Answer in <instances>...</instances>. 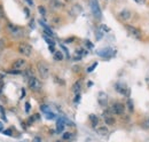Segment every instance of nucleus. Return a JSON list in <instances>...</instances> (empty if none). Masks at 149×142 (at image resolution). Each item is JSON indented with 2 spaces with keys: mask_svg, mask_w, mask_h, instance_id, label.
Segmentation results:
<instances>
[{
  "mask_svg": "<svg viewBox=\"0 0 149 142\" xmlns=\"http://www.w3.org/2000/svg\"><path fill=\"white\" fill-rule=\"evenodd\" d=\"M37 71L39 73V76H40V78H42V79H47L48 76H49V67H48V64L46 62H42V61L38 62Z\"/></svg>",
  "mask_w": 149,
  "mask_h": 142,
  "instance_id": "obj_1",
  "label": "nucleus"
},
{
  "mask_svg": "<svg viewBox=\"0 0 149 142\" xmlns=\"http://www.w3.org/2000/svg\"><path fill=\"white\" fill-rule=\"evenodd\" d=\"M28 84H29L30 89H32L33 92H39L41 89V83H40V80L38 78H36V77H33V76L29 78Z\"/></svg>",
  "mask_w": 149,
  "mask_h": 142,
  "instance_id": "obj_2",
  "label": "nucleus"
},
{
  "mask_svg": "<svg viewBox=\"0 0 149 142\" xmlns=\"http://www.w3.org/2000/svg\"><path fill=\"white\" fill-rule=\"evenodd\" d=\"M7 29H8V32L13 36V37H15V38H19V37L23 36V30H22L19 26H17V25L8 24Z\"/></svg>",
  "mask_w": 149,
  "mask_h": 142,
  "instance_id": "obj_3",
  "label": "nucleus"
},
{
  "mask_svg": "<svg viewBox=\"0 0 149 142\" xmlns=\"http://www.w3.org/2000/svg\"><path fill=\"white\" fill-rule=\"evenodd\" d=\"M90 3H91V9H92V13L96 18H101L102 16V12H101V8L99 6V2L97 0H90Z\"/></svg>",
  "mask_w": 149,
  "mask_h": 142,
  "instance_id": "obj_4",
  "label": "nucleus"
},
{
  "mask_svg": "<svg viewBox=\"0 0 149 142\" xmlns=\"http://www.w3.org/2000/svg\"><path fill=\"white\" fill-rule=\"evenodd\" d=\"M19 52L24 56H30L32 54V47L29 44L22 42L19 45Z\"/></svg>",
  "mask_w": 149,
  "mask_h": 142,
  "instance_id": "obj_5",
  "label": "nucleus"
},
{
  "mask_svg": "<svg viewBox=\"0 0 149 142\" xmlns=\"http://www.w3.org/2000/svg\"><path fill=\"white\" fill-rule=\"evenodd\" d=\"M125 28H126L127 32L130 33V36H132L133 38H135V39H141V32H140V30H139L138 28H135V26H133V25H129V24H126Z\"/></svg>",
  "mask_w": 149,
  "mask_h": 142,
  "instance_id": "obj_6",
  "label": "nucleus"
},
{
  "mask_svg": "<svg viewBox=\"0 0 149 142\" xmlns=\"http://www.w3.org/2000/svg\"><path fill=\"white\" fill-rule=\"evenodd\" d=\"M111 111L115 113V115H122L124 111H125V106L123 103H113L111 106Z\"/></svg>",
  "mask_w": 149,
  "mask_h": 142,
  "instance_id": "obj_7",
  "label": "nucleus"
},
{
  "mask_svg": "<svg viewBox=\"0 0 149 142\" xmlns=\"http://www.w3.org/2000/svg\"><path fill=\"white\" fill-rule=\"evenodd\" d=\"M25 60L24 58H17L14 63H13V69H15V70H21L24 65H25Z\"/></svg>",
  "mask_w": 149,
  "mask_h": 142,
  "instance_id": "obj_8",
  "label": "nucleus"
},
{
  "mask_svg": "<svg viewBox=\"0 0 149 142\" xmlns=\"http://www.w3.org/2000/svg\"><path fill=\"white\" fill-rule=\"evenodd\" d=\"M116 89H117V92H119V93L123 94V95H129V94H130L129 87H126V86L123 85V84H117V85H116Z\"/></svg>",
  "mask_w": 149,
  "mask_h": 142,
  "instance_id": "obj_9",
  "label": "nucleus"
},
{
  "mask_svg": "<svg viewBox=\"0 0 149 142\" xmlns=\"http://www.w3.org/2000/svg\"><path fill=\"white\" fill-rule=\"evenodd\" d=\"M103 117H104V122L108 125H113L115 124V118L110 115V111H106L103 112Z\"/></svg>",
  "mask_w": 149,
  "mask_h": 142,
  "instance_id": "obj_10",
  "label": "nucleus"
},
{
  "mask_svg": "<svg viewBox=\"0 0 149 142\" xmlns=\"http://www.w3.org/2000/svg\"><path fill=\"white\" fill-rule=\"evenodd\" d=\"M97 101H99V103H100L101 106H107V101H108V99H107V94H104L103 92L99 93Z\"/></svg>",
  "mask_w": 149,
  "mask_h": 142,
  "instance_id": "obj_11",
  "label": "nucleus"
},
{
  "mask_svg": "<svg viewBox=\"0 0 149 142\" xmlns=\"http://www.w3.org/2000/svg\"><path fill=\"white\" fill-rule=\"evenodd\" d=\"M64 123H65V120L63 119V118H60L58 120H57V123H56V131H57V133H61V132H63V129H64Z\"/></svg>",
  "mask_w": 149,
  "mask_h": 142,
  "instance_id": "obj_12",
  "label": "nucleus"
},
{
  "mask_svg": "<svg viewBox=\"0 0 149 142\" xmlns=\"http://www.w3.org/2000/svg\"><path fill=\"white\" fill-rule=\"evenodd\" d=\"M80 89H81V81H76L72 86V92L74 94H80Z\"/></svg>",
  "mask_w": 149,
  "mask_h": 142,
  "instance_id": "obj_13",
  "label": "nucleus"
},
{
  "mask_svg": "<svg viewBox=\"0 0 149 142\" xmlns=\"http://www.w3.org/2000/svg\"><path fill=\"white\" fill-rule=\"evenodd\" d=\"M119 17L122 18V19H124V21H126V19H129L131 17V13L129 10H122L119 13Z\"/></svg>",
  "mask_w": 149,
  "mask_h": 142,
  "instance_id": "obj_14",
  "label": "nucleus"
},
{
  "mask_svg": "<svg viewBox=\"0 0 149 142\" xmlns=\"http://www.w3.org/2000/svg\"><path fill=\"white\" fill-rule=\"evenodd\" d=\"M104 52H99V55H101V56H103V57H110L112 54H113V51L112 49H103Z\"/></svg>",
  "mask_w": 149,
  "mask_h": 142,
  "instance_id": "obj_15",
  "label": "nucleus"
},
{
  "mask_svg": "<svg viewBox=\"0 0 149 142\" xmlns=\"http://www.w3.org/2000/svg\"><path fill=\"white\" fill-rule=\"evenodd\" d=\"M80 12H81V7H80L79 5L74 6V7H72V9H71V14H74V15H78Z\"/></svg>",
  "mask_w": 149,
  "mask_h": 142,
  "instance_id": "obj_16",
  "label": "nucleus"
},
{
  "mask_svg": "<svg viewBox=\"0 0 149 142\" xmlns=\"http://www.w3.org/2000/svg\"><path fill=\"white\" fill-rule=\"evenodd\" d=\"M51 6H52L53 8H55V9H58V8L62 7V3H61L58 0H52V1H51Z\"/></svg>",
  "mask_w": 149,
  "mask_h": 142,
  "instance_id": "obj_17",
  "label": "nucleus"
},
{
  "mask_svg": "<svg viewBox=\"0 0 149 142\" xmlns=\"http://www.w3.org/2000/svg\"><path fill=\"white\" fill-rule=\"evenodd\" d=\"M90 120H91V123H92V125H93L94 127L99 124V118L95 115H90Z\"/></svg>",
  "mask_w": 149,
  "mask_h": 142,
  "instance_id": "obj_18",
  "label": "nucleus"
},
{
  "mask_svg": "<svg viewBox=\"0 0 149 142\" xmlns=\"http://www.w3.org/2000/svg\"><path fill=\"white\" fill-rule=\"evenodd\" d=\"M97 133L100 134V135H107L108 134V128L107 127H99L97 128Z\"/></svg>",
  "mask_w": 149,
  "mask_h": 142,
  "instance_id": "obj_19",
  "label": "nucleus"
},
{
  "mask_svg": "<svg viewBox=\"0 0 149 142\" xmlns=\"http://www.w3.org/2000/svg\"><path fill=\"white\" fill-rule=\"evenodd\" d=\"M54 60H56V61H62L63 60V54H62V52H60V51L55 52L54 53Z\"/></svg>",
  "mask_w": 149,
  "mask_h": 142,
  "instance_id": "obj_20",
  "label": "nucleus"
},
{
  "mask_svg": "<svg viewBox=\"0 0 149 142\" xmlns=\"http://www.w3.org/2000/svg\"><path fill=\"white\" fill-rule=\"evenodd\" d=\"M145 129H149V118H147V119H145L143 122H142V125H141Z\"/></svg>",
  "mask_w": 149,
  "mask_h": 142,
  "instance_id": "obj_21",
  "label": "nucleus"
},
{
  "mask_svg": "<svg viewBox=\"0 0 149 142\" xmlns=\"http://www.w3.org/2000/svg\"><path fill=\"white\" fill-rule=\"evenodd\" d=\"M71 136H72V134H71L70 132H65V133H63V139H64V140H70Z\"/></svg>",
  "mask_w": 149,
  "mask_h": 142,
  "instance_id": "obj_22",
  "label": "nucleus"
},
{
  "mask_svg": "<svg viewBox=\"0 0 149 142\" xmlns=\"http://www.w3.org/2000/svg\"><path fill=\"white\" fill-rule=\"evenodd\" d=\"M38 10H39V13H40L42 16H46V9H45L42 6H40V7L38 8Z\"/></svg>",
  "mask_w": 149,
  "mask_h": 142,
  "instance_id": "obj_23",
  "label": "nucleus"
},
{
  "mask_svg": "<svg viewBox=\"0 0 149 142\" xmlns=\"http://www.w3.org/2000/svg\"><path fill=\"white\" fill-rule=\"evenodd\" d=\"M40 109H41V111H44V112H49V108H48V106H46V104H44V106H40Z\"/></svg>",
  "mask_w": 149,
  "mask_h": 142,
  "instance_id": "obj_24",
  "label": "nucleus"
},
{
  "mask_svg": "<svg viewBox=\"0 0 149 142\" xmlns=\"http://www.w3.org/2000/svg\"><path fill=\"white\" fill-rule=\"evenodd\" d=\"M44 38H45V40H46L51 46H54V41H53L51 38H48V37H46V36H44Z\"/></svg>",
  "mask_w": 149,
  "mask_h": 142,
  "instance_id": "obj_25",
  "label": "nucleus"
},
{
  "mask_svg": "<svg viewBox=\"0 0 149 142\" xmlns=\"http://www.w3.org/2000/svg\"><path fill=\"white\" fill-rule=\"evenodd\" d=\"M46 118H48V119H54V118H55V115H54L53 112H47V113H46Z\"/></svg>",
  "mask_w": 149,
  "mask_h": 142,
  "instance_id": "obj_26",
  "label": "nucleus"
},
{
  "mask_svg": "<svg viewBox=\"0 0 149 142\" xmlns=\"http://www.w3.org/2000/svg\"><path fill=\"white\" fill-rule=\"evenodd\" d=\"M3 47H5V42H3V40H2V39H0V54L2 53Z\"/></svg>",
  "mask_w": 149,
  "mask_h": 142,
  "instance_id": "obj_27",
  "label": "nucleus"
},
{
  "mask_svg": "<svg viewBox=\"0 0 149 142\" xmlns=\"http://www.w3.org/2000/svg\"><path fill=\"white\" fill-rule=\"evenodd\" d=\"M96 65H97V63H96V62H95V63H93V64H92V65H91V67L87 69V72H92V71L94 70V68H95Z\"/></svg>",
  "mask_w": 149,
  "mask_h": 142,
  "instance_id": "obj_28",
  "label": "nucleus"
},
{
  "mask_svg": "<svg viewBox=\"0 0 149 142\" xmlns=\"http://www.w3.org/2000/svg\"><path fill=\"white\" fill-rule=\"evenodd\" d=\"M127 106H129L130 111H133V106H132V101H131V100H129V101H127Z\"/></svg>",
  "mask_w": 149,
  "mask_h": 142,
  "instance_id": "obj_29",
  "label": "nucleus"
},
{
  "mask_svg": "<svg viewBox=\"0 0 149 142\" xmlns=\"http://www.w3.org/2000/svg\"><path fill=\"white\" fill-rule=\"evenodd\" d=\"M134 1H135L138 5H143V3L146 2V0H134Z\"/></svg>",
  "mask_w": 149,
  "mask_h": 142,
  "instance_id": "obj_30",
  "label": "nucleus"
},
{
  "mask_svg": "<svg viewBox=\"0 0 149 142\" xmlns=\"http://www.w3.org/2000/svg\"><path fill=\"white\" fill-rule=\"evenodd\" d=\"M3 134H5V135H9V136H10V135H12V132H10V129H7V131H3Z\"/></svg>",
  "mask_w": 149,
  "mask_h": 142,
  "instance_id": "obj_31",
  "label": "nucleus"
},
{
  "mask_svg": "<svg viewBox=\"0 0 149 142\" xmlns=\"http://www.w3.org/2000/svg\"><path fill=\"white\" fill-rule=\"evenodd\" d=\"M101 37H102V32H101V31H97V33H96V38H97V39H101Z\"/></svg>",
  "mask_w": 149,
  "mask_h": 142,
  "instance_id": "obj_32",
  "label": "nucleus"
},
{
  "mask_svg": "<svg viewBox=\"0 0 149 142\" xmlns=\"http://www.w3.org/2000/svg\"><path fill=\"white\" fill-rule=\"evenodd\" d=\"M101 29H102V30H104V31H109V28H108V26H106V25H101Z\"/></svg>",
  "mask_w": 149,
  "mask_h": 142,
  "instance_id": "obj_33",
  "label": "nucleus"
},
{
  "mask_svg": "<svg viewBox=\"0 0 149 142\" xmlns=\"http://www.w3.org/2000/svg\"><path fill=\"white\" fill-rule=\"evenodd\" d=\"M3 10H2V7H1V5H0V17H3Z\"/></svg>",
  "mask_w": 149,
  "mask_h": 142,
  "instance_id": "obj_34",
  "label": "nucleus"
},
{
  "mask_svg": "<svg viewBox=\"0 0 149 142\" xmlns=\"http://www.w3.org/2000/svg\"><path fill=\"white\" fill-rule=\"evenodd\" d=\"M32 142H41V139H40L39 136H36V138L33 139V141H32Z\"/></svg>",
  "mask_w": 149,
  "mask_h": 142,
  "instance_id": "obj_35",
  "label": "nucleus"
},
{
  "mask_svg": "<svg viewBox=\"0 0 149 142\" xmlns=\"http://www.w3.org/2000/svg\"><path fill=\"white\" fill-rule=\"evenodd\" d=\"M49 51H51V53H55V49H54V46H49Z\"/></svg>",
  "mask_w": 149,
  "mask_h": 142,
  "instance_id": "obj_36",
  "label": "nucleus"
},
{
  "mask_svg": "<svg viewBox=\"0 0 149 142\" xmlns=\"http://www.w3.org/2000/svg\"><path fill=\"white\" fill-rule=\"evenodd\" d=\"M29 109H30V104L29 103H25V110H26V112L29 111Z\"/></svg>",
  "mask_w": 149,
  "mask_h": 142,
  "instance_id": "obj_37",
  "label": "nucleus"
},
{
  "mask_svg": "<svg viewBox=\"0 0 149 142\" xmlns=\"http://www.w3.org/2000/svg\"><path fill=\"white\" fill-rule=\"evenodd\" d=\"M0 132H3V124L0 122Z\"/></svg>",
  "mask_w": 149,
  "mask_h": 142,
  "instance_id": "obj_38",
  "label": "nucleus"
},
{
  "mask_svg": "<svg viewBox=\"0 0 149 142\" xmlns=\"http://www.w3.org/2000/svg\"><path fill=\"white\" fill-rule=\"evenodd\" d=\"M28 3H29V6H32L33 5V2H32V0H25Z\"/></svg>",
  "mask_w": 149,
  "mask_h": 142,
  "instance_id": "obj_39",
  "label": "nucleus"
},
{
  "mask_svg": "<svg viewBox=\"0 0 149 142\" xmlns=\"http://www.w3.org/2000/svg\"><path fill=\"white\" fill-rule=\"evenodd\" d=\"M65 1H71V0H65Z\"/></svg>",
  "mask_w": 149,
  "mask_h": 142,
  "instance_id": "obj_40",
  "label": "nucleus"
},
{
  "mask_svg": "<svg viewBox=\"0 0 149 142\" xmlns=\"http://www.w3.org/2000/svg\"><path fill=\"white\" fill-rule=\"evenodd\" d=\"M56 142H61V141H56Z\"/></svg>",
  "mask_w": 149,
  "mask_h": 142,
  "instance_id": "obj_41",
  "label": "nucleus"
}]
</instances>
